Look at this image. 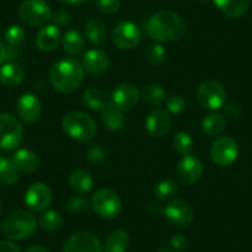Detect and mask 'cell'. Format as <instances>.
<instances>
[{"instance_id":"6da1fadb","label":"cell","mask_w":252,"mask_h":252,"mask_svg":"<svg viewBox=\"0 0 252 252\" xmlns=\"http://www.w3.org/2000/svg\"><path fill=\"white\" fill-rule=\"evenodd\" d=\"M149 36L158 42H173L186 35L187 26L183 19L169 10L155 13L146 24Z\"/></svg>"},{"instance_id":"7a4b0ae2","label":"cell","mask_w":252,"mask_h":252,"mask_svg":"<svg viewBox=\"0 0 252 252\" xmlns=\"http://www.w3.org/2000/svg\"><path fill=\"white\" fill-rule=\"evenodd\" d=\"M84 81V68L74 58H64L53 63L50 82L56 91L69 94L76 92Z\"/></svg>"},{"instance_id":"3957f363","label":"cell","mask_w":252,"mask_h":252,"mask_svg":"<svg viewBox=\"0 0 252 252\" xmlns=\"http://www.w3.org/2000/svg\"><path fill=\"white\" fill-rule=\"evenodd\" d=\"M63 130L73 140L81 142L91 141L96 134V125L93 119L81 111H71L62 120Z\"/></svg>"},{"instance_id":"277c9868","label":"cell","mask_w":252,"mask_h":252,"mask_svg":"<svg viewBox=\"0 0 252 252\" xmlns=\"http://www.w3.org/2000/svg\"><path fill=\"white\" fill-rule=\"evenodd\" d=\"M37 221L30 212L14 210L4 219V234L10 240H24L30 237L35 232Z\"/></svg>"},{"instance_id":"5b68a950","label":"cell","mask_w":252,"mask_h":252,"mask_svg":"<svg viewBox=\"0 0 252 252\" xmlns=\"http://www.w3.org/2000/svg\"><path fill=\"white\" fill-rule=\"evenodd\" d=\"M92 208L104 219H115L123 210L121 199L114 190L108 188L99 189L92 197Z\"/></svg>"},{"instance_id":"8992f818","label":"cell","mask_w":252,"mask_h":252,"mask_svg":"<svg viewBox=\"0 0 252 252\" xmlns=\"http://www.w3.org/2000/svg\"><path fill=\"white\" fill-rule=\"evenodd\" d=\"M18 15L23 23L40 26L52 18V10L45 0H25L19 8Z\"/></svg>"},{"instance_id":"52a82bcc","label":"cell","mask_w":252,"mask_h":252,"mask_svg":"<svg viewBox=\"0 0 252 252\" xmlns=\"http://www.w3.org/2000/svg\"><path fill=\"white\" fill-rule=\"evenodd\" d=\"M24 129L16 118L10 114H0V149L10 151L20 146Z\"/></svg>"},{"instance_id":"ba28073f","label":"cell","mask_w":252,"mask_h":252,"mask_svg":"<svg viewBox=\"0 0 252 252\" xmlns=\"http://www.w3.org/2000/svg\"><path fill=\"white\" fill-rule=\"evenodd\" d=\"M197 99L203 108L208 110H218L226 101V91L220 82L210 79L198 87Z\"/></svg>"},{"instance_id":"9c48e42d","label":"cell","mask_w":252,"mask_h":252,"mask_svg":"<svg viewBox=\"0 0 252 252\" xmlns=\"http://www.w3.org/2000/svg\"><path fill=\"white\" fill-rule=\"evenodd\" d=\"M210 156L214 163L220 167H229L234 163L239 156V146L234 139L227 136L215 140L210 150Z\"/></svg>"},{"instance_id":"30bf717a","label":"cell","mask_w":252,"mask_h":252,"mask_svg":"<svg viewBox=\"0 0 252 252\" xmlns=\"http://www.w3.org/2000/svg\"><path fill=\"white\" fill-rule=\"evenodd\" d=\"M111 37L120 50H132L141 41V31L131 21H123L115 26Z\"/></svg>"},{"instance_id":"8fae6325","label":"cell","mask_w":252,"mask_h":252,"mask_svg":"<svg viewBox=\"0 0 252 252\" xmlns=\"http://www.w3.org/2000/svg\"><path fill=\"white\" fill-rule=\"evenodd\" d=\"M63 252H103L98 237L88 231L76 232L68 237Z\"/></svg>"},{"instance_id":"7c38bea8","label":"cell","mask_w":252,"mask_h":252,"mask_svg":"<svg viewBox=\"0 0 252 252\" xmlns=\"http://www.w3.org/2000/svg\"><path fill=\"white\" fill-rule=\"evenodd\" d=\"M52 202V192L45 183H33L29 187L25 194V203L33 212H43Z\"/></svg>"},{"instance_id":"4fadbf2b","label":"cell","mask_w":252,"mask_h":252,"mask_svg":"<svg viewBox=\"0 0 252 252\" xmlns=\"http://www.w3.org/2000/svg\"><path fill=\"white\" fill-rule=\"evenodd\" d=\"M140 99V92L132 84L124 83L114 88L110 95V103L121 111L131 110Z\"/></svg>"},{"instance_id":"5bb4252c","label":"cell","mask_w":252,"mask_h":252,"mask_svg":"<svg viewBox=\"0 0 252 252\" xmlns=\"http://www.w3.org/2000/svg\"><path fill=\"white\" fill-rule=\"evenodd\" d=\"M204 172V164L198 157L187 155L177 164V174L186 184H194L199 181Z\"/></svg>"},{"instance_id":"9a60e30c","label":"cell","mask_w":252,"mask_h":252,"mask_svg":"<svg viewBox=\"0 0 252 252\" xmlns=\"http://www.w3.org/2000/svg\"><path fill=\"white\" fill-rule=\"evenodd\" d=\"M164 217L169 222L179 227L188 226L193 220V210L183 200H172L166 205L163 210Z\"/></svg>"},{"instance_id":"2e32d148","label":"cell","mask_w":252,"mask_h":252,"mask_svg":"<svg viewBox=\"0 0 252 252\" xmlns=\"http://www.w3.org/2000/svg\"><path fill=\"white\" fill-rule=\"evenodd\" d=\"M16 113L25 123H35L41 115V103L37 96L31 93L23 94L16 101Z\"/></svg>"},{"instance_id":"e0dca14e","label":"cell","mask_w":252,"mask_h":252,"mask_svg":"<svg viewBox=\"0 0 252 252\" xmlns=\"http://www.w3.org/2000/svg\"><path fill=\"white\" fill-rule=\"evenodd\" d=\"M172 119L168 111L163 109H156L151 111L146 119V130L151 136L162 137L171 129Z\"/></svg>"},{"instance_id":"ac0fdd59","label":"cell","mask_w":252,"mask_h":252,"mask_svg":"<svg viewBox=\"0 0 252 252\" xmlns=\"http://www.w3.org/2000/svg\"><path fill=\"white\" fill-rule=\"evenodd\" d=\"M82 66L84 71L92 74H104L109 69L110 61L105 52L93 48V50L87 51L86 55L83 56Z\"/></svg>"},{"instance_id":"d6986e66","label":"cell","mask_w":252,"mask_h":252,"mask_svg":"<svg viewBox=\"0 0 252 252\" xmlns=\"http://www.w3.org/2000/svg\"><path fill=\"white\" fill-rule=\"evenodd\" d=\"M61 42V31L56 25H46L36 35V45L43 52H51Z\"/></svg>"},{"instance_id":"ffe728a7","label":"cell","mask_w":252,"mask_h":252,"mask_svg":"<svg viewBox=\"0 0 252 252\" xmlns=\"http://www.w3.org/2000/svg\"><path fill=\"white\" fill-rule=\"evenodd\" d=\"M100 113L101 121H103L106 129L111 130V131H118L125 126L126 119L124 116V111L113 105L110 101H106L105 105L101 108Z\"/></svg>"},{"instance_id":"44dd1931","label":"cell","mask_w":252,"mask_h":252,"mask_svg":"<svg viewBox=\"0 0 252 252\" xmlns=\"http://www.w3.org/2000/svg\"><path fill=\"white\" fill-rule=\"evenodd\" d=\"M84 32H86L89 42L95 46L104 45L106 42V38H108L106 26L100 19L91 18L89 20H87L86 25H84Z\"/></svg>"},{"instance_id":"7402d4cb","label":"cell","mask_w":252,"mask_h":252,"mask_svg":"<svg viewBox=\"0 0 252 252\" xmlns=\"http://www.w3.org/2000/svg\"><path fill=\"white\" fill-rule=\"evenodd\" d=\"M13 162L19 171L24 173H33L38 168V157L35 152L28 149H20L13 155Z\"/></svg>"},{"instance_id":"603a6c76","label":"cell","mask_w":252,"mask_h":252,"mask_svg":"<svg viewBox=\"0 0 252 252\" xmlns=\"http://www.w3.org/2000/svg\"><path fill=\"white\" fill-rule=\"evenodd\" d=\"M213 3L227 18L237 19L246 13L251 0H213Z\"/></svg>"},{"instance_id":"cb8c5ba5","label":"cell","mask_w":252,"mask_h":252,"mask_svg":"<svg viewBox=\"0 0 252 252\" xmlns=\"http://www.w3.org/2000/svg\"><path fill=\"white\" fill-rule=\"evenodd\" d=\"M129 234L124 230H115L110 232L101 245L103 252H126L129 247Z\"/></svg>"},{"instance_id":"d4e9b609","label":"cell","mask_w":252,"mask_h":252,"mask_svg":"<svg viewBox=\"0 0 252 252\" xmlns=\"http://www.w3.org/2000/svg\"><path fill=\"white\" fill-rule=\"evenodd\" d=\"M24 79V71L16 63H6L0 67V82L6 87L19 86Z\"/></svg>"},{"instance_id":"484cf974","label":"cell","mask_w":252,"mask_h":252,"mask_svg":"<svg viewBox=\"0 0 252 252\" xmlns=\"http://www.w3.org/2000/svg\"><path fill=\"white\" fill-rule=\"evenodd\" d=\"M84 47V38L78 30H68L62 37L63 51L69 56H77Z\"/></svg>"},{"instance_id":"4316f807","label":"cell","mask_w":252,"mask_h":252,"mask_svg":"<svg viewBox=\"0 0 252 252\" xmlns=\"http://www.w3.org/2000/svg\"><path fill=\"white\" fill-rule=\"evenodd\" d=\"M94 181L91 174L84 169H77L69 176V186L74 192L86 194L93 188Z\"/></svg>"},{"instance_id":"83f0119b","label":"cell","mask_w":252,"mask_h":252,"mask_svg":"<svg viewBox=\"0 0 252 252\" xmlns=\"http://www.w3.org/2000/svg\"><path fill=\"white\" fill-rule=\"evenodd\" d=\"M226 120L219 113H213L205 116L202 121V129L208 136H219L225 130Z\"/></svg>"},{"instance_id":"f1b7e54d","label":"cell","mask_w":252,"mask_h":252,"mask_svg":"<svg viewBox=\"0 0 252 252\" xmlns=\"http://www.w3.org/2000/svg\"><path fill=\"white\" fill-rule=\"evenodd\" d=\"M142 100L152 106H158L167 100V92L159 84H149L142 89Z\"/></svg>"},{"instance_id":"f546056e","label":"cell","mask_w":252,"mask_h":252,"mask_svg":"<svg viewBox=\"0 0 252 252\" xmlns=\"http://www.w3.org/2000/svg\"><path fill=\"white\" fill-rule=\"evenodd\" d=\"M0 181L8 186H13L19 181V169L13 159L1 157L0 158Z\"/></svg>"},{"instance_id":"4dcf8cb0","label":"cell","mask_w":252,"mask_h":252,"mask_svg":"<svg viewBox=\"0 0 252 252\" xmlns=\"http://www.w3.org/2000/svg\"><path fill=\"white\" fill-rule=\"evenodd\" d=\"M83 103L84 105L88 106L92 110H101L104 105H105V95L100 89L92 87L88 88L83 94Z\"/></svg>"},{"instance_id":"1f68e13d","label":"cell","mask_w":252,"mask_h":252,"mask_svg":"<svg viewBox=\"0 0 252 252\" xmlns=\"http://www.w3.org/2000/svg\"><path fill=\"white\" fill-rule=\"evenodd\" d=\"M40 226L43 230H47V231H56L57 229H60L62 226L63 218L56 210H47V212L43 213L40 217Z\"/></svg>"},{"instance_id":"d6a6232c","label":"cell","mask_w":252,"mask_h":252,"mask_svg":"<svg viewBox=\"0 0 252 252\" xmlns=\"http://www.w3.org/2000/svg\"><path fill=\"white\" fill-rule=\"evenodd\" d=\"M26 40V31L23 26L13 25L5 31V41L10 48L20 47Z\"/></svg>"},{"instance_id":"836d02e7","label":"cell","mask_w":252,"mask_h":252,"mask_svg":"<svg viewBox=\"0 0 252 252\" xmlns=\"http://www.w3.org/2000/svg\"><path fill=\"white\" fill-rule=\"evenodd\" d=\"M178 192V184L172 179L161 181L154 189L155 197L159 200H166Z\"/></svg>"},{"instance_id":"e575fe53","label":"cell","mask_w":252,"mask_h":252,"mask_svg":"<svg viewBox=\"0 0 252 252\" xmlns=\"http://www.w3.org/2000/svg\"><path fill=\"white\" fill-rule=\"evenodd\" d=\"M173 145L174 149L178 154L187 156V155L190 154L193 149V139L190 137V135L187 134L184 131L177 132L176 136L173 139Z\"/></svg>"},{"instance_id":"d590c367","label":"cell","mask_w":252,"mask_h":252,"mask_svg":"<svg viewBox=\"0 0 252 252\" xmlns=\"http://www.w3.org/2000/svg\"><path fill=\"white\" fill-rule=\"evenodd\" d=\"M166 55H167L166 48H164L162 45L156 43V45L150 46L149 50L146 51V61L151 64V66H155V67L159 66V64L163 63L164 58H166Z\"/></svg>"},{"instance_id":"8d00e7d4","label":"cell","mask_w":252,"mask_h":252,"mask_svg":"<svg viewBox=\"0 0 252 252\" xmlns=\"http://www.w3.org/2000/svg\"><path fill=\"white\" fill-rule=\"evenodd\" d=\"M87 159L92 166H100L105 159V152L99 144H94L87 150Z\"/></svg>"},{"instance_id":"74e56055","label":"cell","mask_w":252,"mask_h":252,"mask_svg":"<svg viewBox=\"0 0 252 252\" xmlns=\"http://www.w3.org/2000/svg\"><path fill=\"white\" fill-rule=\"evenodd\" d=\"M95 6L103 14H115L120 9L119 0H95Z\"/></svg>"},{"instance_id":"f35d334b","label":"cell","mask_w":252,"mask_h":252,"mask_svg":"<svg viewBox=\"0 0 252 252\" xmlns=\"http://www.w3.org/2000/svg\"><path fill=\"white\" fill-rule=\"evenodd\" d=\"M66 208L71 213L79 214V213L86 212L87 208H88V203H87V200L82 197H72L71 199L67 202Z\"/></svg>"},{"instance_id":"ab89813d","label":"cell","mask_w":252,"mask_h":252,"mask_svg":"<svg viewBox=\"0 0 252 252\" xmlns=\"http://www.w3.org/2000/svg\"><path fill=\"white\" fill-rule=\"evenodd\" d=\"M186 109V100L181 95H173L167 100V110L172 114H181Z\"/></svg>"},{"instance_id":"60d3db41","label":"cell","mask_w":252,"mask_h":252,"mask_svg":"<svg viewBox=\"0 0 252 252\" xmlns=\"http://www.w3.org/2000/svg\"><path fill=\"white\" fill-rule=\"evenodd\" d=\"M51 20L57 26H66L72 21V15L69 14V11L64 10V9H57L55 13H52Z\"/></svg>"},{"instance_id":"b9f144b4","label":"cell","mask_w":252,"mask_h":252,"mask_svg":"<svg viewBox=\"0 0 252 252\" xmlns=\"http://www.w3.org/2000/svg\"><path fill=\"white\" fill-rule=\"evenodd\" d=\"M171 246L177 251H182V250L187 249V246H188V240L183 235L176 234L171 237Z\"/></svg>"},{"instance_id":"7bdbcfd3","label":"cell","mask_w":252,"mask_h":252,"mask_svg":"<svg viewBox=\"0 0 252 252\" xmlns=\"http://www.w3.org/2000/svg\"><path fill=\"white\" fill-rule=\"evenodd\" d=\"M225 114L229 116L230 119H239L240 115H241V110H240L239 106L236 104H227L225 106Z\"/></svg>"},{"instance_id":"ee69618b","label":"cell","mask_w":252,"mask_h":252,"mask_svg":"<svg viewBox=\"0 0 252 252\" xmlns=\"http://www.w3.org/2000/svg\"><path fill=\"white\" fill-rule=\"evenodd\" d=\"M0 252H21L15 244L10 241H0Z\"/></svg>"},{"instance_id":"f6af8a7d","label":"cell","mask_w":252,"mask_h":252,"mask_svg":"<svg viewBox=\"0 0 252 252\" xmlns=\"http://www.w3.org/2000/svg\"><path fill=\"white\" fill-rule=\"evenodd\" d=\"M6 57H8V50L3 43L0 42V64L6 60Z\"/></svg>"},{"instance_id":"bcb514c9","label":"cell","mask_w":252,"mask_h":252,"mask_svg":"<svg viewBox=\"0 0 252 252\" xmlns=\"http://www.w3.org/2000/svg\"><path fill=\"white\" fill-rule=\"evenodd\" d=\"M62 4H66V5H78V4H84L87 3L88 0H60Z\"/></svg>"},{"instance_id":"7dc6e473","label":"cell","mask_w":252,"mask_h":252,"mask_svg":"<svg viewBox=\"0 0 252 252\" xmlns=\"http://www.w3.org/2000/svg\"><path fill=\"white\" fill-rule=\"evenodd\" d=\"M26 252H50V251L42 246H32V247H30V249H29Z\"/></svg>"},{"instance_id":"c3c4849f","label":"cell","mask_w":252,"mask_h":252,"mask_svg":"<svg viewBox=\"0 0 252 252\" xmlns=\"http://www.w3.org/2000/svg\"><path fill=\"white\" fill-rule=\"evenodd\" d=\"M156 252H172V251L168 249H159V250H157Z\"/></svg>"},{"instance_id":"681fc988","label":"cell","mask_w":252,"mask_h":252,"mask_svg":"<svg viewBox=\"0 0 252 252\" xmlns=\"http://www.w3.org/2000/svg\"><path fill=\"white\" fill-rule=\"evenodd\" d=\"M0 215H1V204H0Z\"/></svg>"},{"instance_id":"f907efd6","label":"cell","mask_w":252,"mask_h":252,"mask_svg":"<svg viewBox=\"0 0 252 252\" xmlns=\"http://www.w3.org/2000/svg\"><path fill=\"white\" fill-rule=\"evenodd\" d=\"M1 157H3V156H1V154H0V158H1Z\"/></svg>"}]
</instances>
